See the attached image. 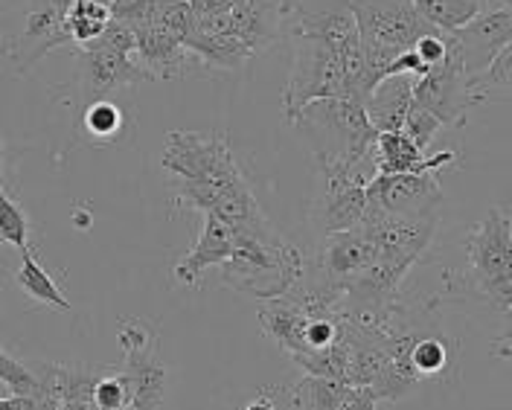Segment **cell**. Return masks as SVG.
Returning <instances> with one entry per match:
<instances>
[{"label":"cell","mask_w":512,"mask_h":410,"mask_svg":"<svg viewBox=\"0 0 512 410\" xmlns=\"http://www.w3.org/2000/svg\"><path fill=\"white\" fill-rule=\"evenodd\" d=\"M291 126L300 128L318 160L320 175L350 172L373 149L379 131L370 126L364 105L355 99H315L300 108Z\"/></svg>","instance_id":"6da1fadb"},{"label":"cell","mask_w":512,"mask_h":410,"mask_svg":"<svg viewBox=\"0 0 512 410\" xmlns=\"http://www.w3.org/2000/svg\"><path fill=\"white\" fill-rule=\"evenodd\" d=\"M355 21L358 44L364 56V99L382 82L405 50L428 32H437L425 24L416 12L414 0H341Z\"/></svg>","instance_id":"7a4b0ae2"},{"label":"cell","mask_w":512,"mask_h":410,"mask_svg":"<svg viewBox=\"0 0 512 410\" xmlns=\"http://www.w3.org/2000/svg\"><path fill=\"white\" fill-rule=\"evenodd\" d=\"M306 256L280 230L233 236V256L222 262V283L254 300H277L300 280Z\"/></svg>","instance_id":"3957f363"},{"label":"cell","mask_w":512,"mask_h":410,"mask_svg":"<svg viewBox=\"0 0 512 410\" xmlns=\"http://www.w3.org/2000/svg\"><path fill=\"white\" fill-rule=\"evenodd\" d=\"M463 248L469 253V277L495 309L510 315L512 309V216L507 207H492L478 221Z\"/></svg>","instance_id":"277c9868"},{"label":"cell","mask_w":512,"mask_h":410,"mask_svg":"<svg viewBox=\"0 0 512 410\" xmlns=\"http://www.w3.org/2000/svg\"><path fill=\"white\" fill-rule=\"evenodd\" d=\"M160 163L178 181L227 190L242 178L227 137L219 131H169Z\"/></svg>","instance_id":"5b68a950"},{"label":"cell","mask_w":512,"mask_h":410,"mask_svg":"<svg viewBox=\"0 0 512 410\" xmlns=\"http://www.w3.org/2000/svg\"><path fill=\"white\" fill-rule=\"evenodd\" d=\"M332 96L350 99L344 59L315 38L291 35V76L283 94V111L288 123H294L303 105Z\"/></svg>","instance_id":"8992f818"},{"label":"cell","mask_w":512,"mask_h":410,"mask_svg":"<svg viewBox=\"0 0 512 410\" xmlns=\"http://www.w3.org/2000/svg\"><path fill=\"white\" fill-rule=\"evenodd\" d=\"M414 105L434 114L443 128H457L466 123V111L478 105L469 94V76L463 70L454 38L446 35V56L443 62L428 67L425 76L414 79Z\"/></svg>","instance_id":"52a82bcc"},{"label":"cell","mask_w":512,"mask_h":410,"mask_svg":"<svg viewBox=\"0 0 512 410\" xmlns=\"http://www.w3.org/2000/svg\"><path fill=\"white\" fill-rule=\"evenodd\" d=\"M440 219H399L384 213L379 204H373L367 198L364 216L358 221L361 233L373 242V248L379 253V259L387 262H399L414 268L419 256L428 251L434 233H437Z\"/></svg>","instance_id":"ba28073f"},{"label":"cell","mask_w":512,"mask_h":410,"mask_svg":"<svg viewBox=\"0 0 512 410\" xmlns=\"http://www.w3.org/2000/svg\"><path fill=\"white\" fill-rule=\"evenodd\" d=\"M367 198L384 213L399 219H440L443 187L440 172L428 175H373L367 181Z\"/></svg>","instance_id":"9c48e42d"},{"label":"cell","mask_w":512,"mask_h":410,"mask_svg":"<svg viewBox=\"0 0 512 410\" xmlns=\"http://www.w3.org/2000/svg\"><path fill=\"white\" fill-rule=\"evenodd\" d=\"M79 59V88L88 96V102L105 99L114 91H123L131 85L155 82L134 56L117 53V50H76Z\"/></svg>","instance_id":"30bf717a"},{"label":"cell","mask_w":512,"mask_h":410,"mask_svg":"<svg viewBox=\"0 0 512 410\" xmlns=\"http://www.w3.org/2000/svg\"><path fill=\"white\" fill-rule=\"evenodd\" d=\"M451 38L460 53L466 76H475L480 70H486L504 47L512 44V9L495 6L478 15L475 21H469L466 27L451 32Z\"/></svg>","instance_id":"8fae6325"},{"label":"cell","mask_w":512,"mask_h":410,"mask_svg":"<svg viewBox=\"0 0 512 410\" xmlns=\"http://www.w3.org/2000/svg\"><path fill=\"white\" fill-rule=\"evenodd\" d=\"M134 59L155 82L190 76L192 67H204L195 53H190L181 41H175L169 32H163L155 24H143L134 30Z\"/></svg>","instance_id":"7c38bea8"},{"label":"cell","mask_w":512,"mask_h":410,"mask_svg":"<svg viewBox=\"0 0 512 410\" xmlns=\"http://www.w3.org/2000/svg\"><path fill=\"white\" fill-rule=\"evenodd\" d=\"M373 160L376 175H428L454 166L457 152H437L428 158L425 152L416 149L405 131H384L373 143Z\"/></svg>","instance_id":"4fadbf2b"},{"label":"cell","mask_w":512,"mask_h":410,"mask_svg":"<svg viewBox=\"0 0 512 410\" xmlns=\"http://www.w3.org/2000/svg\"><path fill=\"white\" fill-rule=\"evenodd\" d=\"M414 76L408 73H396V76H384L382 82L367 94L364 114L370 120V126L376 128L379 134L384 131H402L405 126V114L414 102Z\"/></svg>","instance_id":"5bb4252c"},{"label":"cell","mask_w":512,"mask_h":410,"mask_svg":"<svg viewBox=\"0 0 512 410\" xmlns=\"http://www.w3.org/2000/svg\"><path fill=\"white\" fill-rule=\"evenodd\" d=\"M123 379L128 387V410H160L163 387H166V367L158 361L152 344L126 352Z\"/></svg>","instance_id":"9a60e30c"},{"label":"cell","mask_w":512,"mask_h":410,"mask_svg":"<svg viewBox=\"0 0 512 410\" xmlns=\"http://www.w3.org/2000/svg\"><path fill=\"white\" fill-rule=\"evenodd\" d=\"M230 256H233V233L219 219L204 216V230L195 248L175 265V280L181 285H195L207 268L222 265Z\"/></svg>","instance_id":"2e32d148"},{"label":"cell","mask_w":512,"mask_h":410,"mask_svg":"<svg viewBox=\"0 0 512 410\" xmlns=\"http://www.w3.org/2000/svg\"><path fill=\"white\" fill-rule=\"evenodd\" d=\"M259 323H262L265 335L277 347L286 349L288 355L306 352V323H309V315L300 306H294L288 297L265 300L259 306Z\"/></svg>","instance_id":"e0dca14e"},{"label":"cell","mask_w":512,"mask_h":410,"mask_svg":"<svg viewBox=\"0 0 512 410\" xmlns=\"http://www.w3.org/2000/svg\"><path fill=\"white\" fill-rule=\"evenodd\" d=\"M30 370L59 402L94 399L96 381L102 379V373L88 364H30Z\"/></svg>","instance_id":"ac0fdd59"},{"label":"cell","mask_w":512,"mask_h":410,"mask_svg":"<svg viewBox=\"0 0 512 410\" xmlns=\"http://www.w3.org/2000/svg\"><path fill=\"white\" fill-rule=\"evenodd\" d=\"M414 6L425 24L451 35L501 3L498 0H414Z\"/></svg>","instance_id":"d6986e66"},{"label":"cell","mask_w":512,"mask_h":410,"mask_svg":"<svg viewBox=\"0 0 512 410\" xmlns=\"http://www.w3.org/2000/svg\"><path fill=\"white\" fill-rule=\"evenodd\" d=\"M190 53H195L204 67H222V70H236L256 59L254 47L236 35H198L192 32V38L184 44Z\"/></svg>","instance_id":"ffe728a7"},{"label":"cell","mask_w":512,"mask_h":410,"mask_svg":"<svg viewBox=\"0 0 512 410\" xmlns=\"http://www.w3.org/2000/svg\"><path fill=\"white\" fill-rule=\"evenodd\" d=\"M408 364H411V370H414V376L419 381L443 379L448 370H454V364H457V347L448 344L446 338L419 332L416 341L411 344V352H408Z\"/></svg>","instance_id":"44dd1931"},{"label":"cell","mask_w":512,"mask_h":410,"mask_svg":"<svg viewBox=\"0 0 512 410\" xmlns=\"http://www.w3.org/2000/svg\"><path fill=\"white\" fill-rule=\"evenodd\" d=\"M15 283H18V288H21L27 297H32L35 303L53 306V309H59V312H70V300L59 291L56 280L35 262L32 251L21 253V268H18V274H15Z\"/></svg>","instance_id":"7402d4cb"},{"label":"cell","mask_w":512,"mask_h":410,"mask_svg":"<svg viewBox=\"0 0 512 410\" xmlns=\"http://www.w3.org/2000/svg\"><path fill=\"white\" fill-rule=\"evenodd\" d=\"M347 393H350L347 381L306 376L291 387V405L297 410H341Z\"/></svg>","instance_id":"603a6c76"},{"label":"cell","mask_w":512,"mask_h":410,"mask_svg":"<svg viewBox=\"0 0 512 410\" xmlns=\"http://www.w3.org/2000/svg\"><path fill=\"white\" fill-rule=\"evenodd\" d=\"M297 367L306 370V376H320V379H338L347 381V364H350V349L347 338L341 335L332 347L323 349H306L291 355Z\"/></svg>","instance_id":"cb8c5ba5"},{"label":"cell","mask_w":512,"mask_h":410,"mask_svg":"<svg viewBox=\"0 0 512 410\" xmlns=\"http://www.w3.org/2000/svg\"><path fill=\"white\" fill-rule=\"evenodd\" d=\"M82 131L96 146L117 143V137L123 131V111L108 99H94L82 108Z\"/></svg>","instance_id":"d4e9b609"},{"label":"cell","mask_w":512,"mask_h":410,"mask_svg":"<svg viewBox=\"0 0 512 410\" xmlns=\"http://www.w3.org/2000/svg\"><path fill=\"white\" fill-rule=\"evenodd\" d=\"M0 245H12L18 251H30V221L15 198L0 190Z\"/></svg>","instance_id":"484cf974"},{"label":"cell","mask_w":512,"mask_h":410,"mask_svg":"<svg viewBox=\"0 0 512 410\" xmlns=\"http://www.w3.org/2000/svg\"><path fill=\"white\" fill-rule=\"evenodd\" d=\"M512 85V44L510 47H504L492 62H489V67L486 70H480V73H475V76H469V94H472V99L475 102H483L486 99V91L489 88H510Z\"/></svg>","instance_id":"4316f807"},{"label":"cell","mask_w":512,"mask_h":410,"mask_svg":"<svg viewBox=\"0 0 512 410\" xmlns=\"http://www.w3.org/2000/svg\"><path fill=\"white\" fill-rule=\"evenodd\" d=\"M0 384H6L12 396H27V393L38 390V379L30 370V364L18 361L3 347H0Z\"/></svg>","instance_id":"83f0119b"},{"label":"cell","mask_w":512,"mask_h":410,"mask_svg":"<svg viewBox=\"0 0 512 410\" xmlns=\"http://www.w3.org/2000/svg\"><path fill=\"white\" fill-rule=\"evenodd\" d=\"M440 120L434 117V114H428L425 108H419L411 102V108H408V114H405V126L402 131L411 137V143H414L419 152H428V146L434 143V137H437V131H440Z\"/></svg>","instance_id":"f1b7e54d"},{"label":"cell","mask_w":512,"mask_h":410,"mask_svg":"<svg viewBox=\"0 0 512 410\" xmlns=\"http://www.w3.org/2000/svg\"><path fill=\"white\" fill-rule=\"evenodd\" d=\"M96 410H126L128 408V387L123 373L117 376H102L94 387Z\"/></svg>","instance_id":"f546056e"},{"label":"cell","mask_w":512,"mask_h":410,"mask_svg":"<svg viewBox=\"0 0 512 410\" xmlns=\"http://www.w3.org/2000/svg\"><path fill=\"white\" fill-rule=\"evenodd\" d=\"M414 53L425 67H434L446 56V32H428L414 44Z\"/></svg>","instance_id":"4dcf8cb0"},{"label":"cell","mask_w":512,"mask_h":410,"mask_svg":"<svg viewBox=\"0 0 512 410\" xmlns=\"http://www.w3.org/2000/svg\"><path fill=\"white\" fill-rule=\"evenodd\" d=\"M149 344L152 341H149V332H146L143 323H137V320L123 323V329H120V347H123V352H134V349H143L149 347Z\"/></svg>","instance_id":"1f68e13d"},{"label":"cell","mask_w":512,"mask_h":410,"mask_svg":"<svg viewBox=\"0 0 512 410\" xmlns=\"http://www.w3.org/2000/svg\"><path fill=\"white\" fill-rule=\"evenodd\" d=\"M341 410H376V399H373V393L364 390V387H350V393H347Z\"/></svg>","instance_id":"d6a6232c"},{"label":"cell","mask_w":512,"mask_h":410,"mask_svg":"<svg viewBox=\"0 0 512 410\" xmlns=\"http://www.w3.org/2000/svg\"><path fill=\"white\" fill-rule=\"evenodd\" d=\"M59 410H96L94 399H79V402H62Z\"/></svg>","instance_id":"836d02e7"},{"label":"cell","mask_w":512,"mask_h":410,"mask_svg":"<svg viewBox=\"0 0 512 410\" xmlns=\"http://www.w3.org/2000/svg\"><path fill=\"white\" fill-rule=\"evenodd\" d=\"M245 410H277V405H274V399H271V396H256L254 402H251Z\"/></svg>","instance_id":"e575fe53"},{"label":"cell","mask_w":512,"mask_h":410,"mask_svg":"<svg viewBox=\"0 0 512 410\" xmlns=\"http://www.w3.org/2000/svg\"><path fill=\"white\" fill-rule=\"evenodd\" d=\"M501 6H507V9H512V0H498Z\"/></svg>","instance_id":"d590c367"},{"label":"cell","mask_w":512,"mask_h":410,"mask_svg":"<svg viewBox=\"0 0 512 410\" xmlns=\"http://www.w3.org/2000/svg\"><path fill=\"white\" fill-rule=\"evenodd\" d=\"M0 155H3V137H0ZM3 190V187H0Z\"/></svg>","instance_id":"8d00e7d4"},{"label":"cell","mask_w":512,"mask_h":410,"mask_svg":"<svg viewBox=\"0 0 512 410\" xmlns=\"http://www.w3.org/2000/svg\"><path fill=\"white\" fill-rule=\"evenodd\" d=\"M102 3H111V0H102Z\"/></svg>","instance_id":"74e56055"}]
</instances>
